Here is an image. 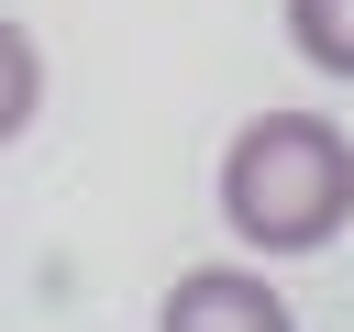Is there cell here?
Here are the masks:
<instances>
[{
    "instance_id": "obj_3",
    "label": "cell",
    "mask_w": 354,
    "mask_h": 332,
    "mask_svg": "<svg viewBox=\"0 0 354 332\" xmlns=\"http://www.w3.org/2000/svg\"><path fill=\"white\" fill-rule=\"evenodd\" d=\"M277 33H288V55L310 77L354 89V0H277Z\"/></svg>"
},
{
    "instance_id": "obj_1",
    "label": "cell",
    "mask_w": 354,
    "mask_h": 332,
    "mask_svg": "<svg viewBox=\"0 0 354 332\" xmlns=\"http://www.w3.org/2000/svg\"><path fill=\"white\" fill-rule=\"evenodd\" d=\"M221 232L266 266L288 255H321L354 232V133L332 111H254L232 144H221Z\"/></svg>"
},
{
    "instance_id": "obj_4",
    "label": "cell",
    "mask_w": 354,
    "mask_h": 332,
    "mask_svg": "<svg viewBox=\"0 0 354 332\" xmlns=\"http://www.w3.org/2000/svg\"><path fill=\"white\" fill-rule=\"evenodd\" d=\"M33 111H44V44L0 11V155L33 133Z\"/></svg>"
},
{
    "instance_id": "obj_2",
    "label": "cell",
    "mask_w": 354,
    "mask_h": 332,
    "mask_svg": "<svg viewBox=\"0 0 354 332\" xmlns=\"http://www.w3.org/2000/svg\"><path fill=\"white\" fill-rule=\"evenodd\" d=\"M155 332H299V310L277 299L266 266H188L155 299Z\"/></svg>"
}]
</instances>
